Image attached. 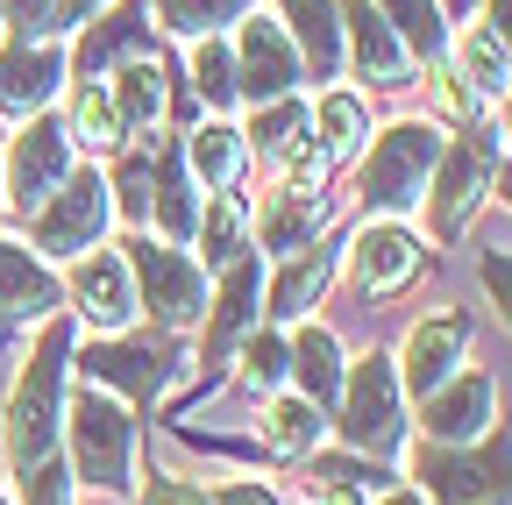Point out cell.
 Segmentation results:
<instances>
[{
	"label": "cell",
	"mask_w": 512,
	"mask_h": 505,
	"mask_svg": "<svg viewBox=\"0 0 512 505\" xmlns=\"http://www.w3.org/2000/svg\"><path fill=\"white\" fill-rule=\"evenodd\" d=\"M64 178H72V136H64V121H50V114L22 121L15 150L0 157V185H8V200H15L22 214H36Z\"/></svg>",
	"instance_id": "obj_11"
},
{
	"label": "cell",
	"mask_w": 512,
	"mask_h": 505,
	"mask_svg": "<svg viewBox=\"0 0 512 505\" xmlns=\"http://www.w3.org/2000/svg\"><path fill=\"white\" fill-rule=\"evenodd\" d=\"M178 363L185 356L171 342H93L79 356V377L100 385V392H114L121 406H150V399H164V385L178 377Z\"/></svg>",
	"instance_id": "obj_10"
},
{
	"label": "cell",
	"mask_w": 512,
	"mask_h": 505,
	"mask_svg": "<svg viewBox=\"0 0 512 505\" xmlns=\"http://www.w3.org/2000/svg\"><path fill=\"white\" fill-rule=\"evenodd\" d=\"M136 57H157L150 50V8L143 0H128V8L100 15L79 29V79H107L121 65H136Z\"/></svg>",
	"instance_id": "obj_22"
},
{
	"label": "cell",
	"mask_w": 512,
	"mask_h": 505,
	"mask_svg": "<svg viewBox=\"0 0 512 505\" xmlns=\"http://www.w3.org/2000/svg\"><path fill=\"white\" fill-rule=\"evenodd\" d=\"M441 164V129L420 114L392 121V129H377V143H363L356 157V200L370 207V221H399L427 200V178Z\"/></svg>",
	"instance_id": "obj_2"
},
{
	"label": "cell",
	"mask_w": 512,
	"mask_h": 505,
	"mask_svg": "<svg viewBox=\"0 0 512 505\" xmlns=\"http://www.w3.org/2000/svg\"><path fill=\"white\" fill-rule=\"evenodd\" d=\"M0 22L15 43H57L64 36V0H0Z\"/></svg>",
	"instance_id": "obj_38"
},
{
	"label": "cell",
	"mask_w": 512,
	"mask_h": 505,
	"mask_svg": "<svg viewBox=\"0 0 512 505\" xmlns=\"http://www.w3.org/2000/svg\"><path fill=\"white\" fill-rule=\"evenodd\" d=\"M484 29L505 43V57H512V0H484Z\"/></svg>",
	"instance_id": "obj_44"
},
{
	"label": "cell",
	"mask_w": 512,
	"mask_h": 505,
	"mask_svg": "<svg viewBox=\"0 0 512 505\" xmlns=\"http://www.w3.org/2000/svg\"><path fill=\"white\" fill-rule=\"evenodd\" d=\"M456 72H463V86H470L477 100H505V86H512V57H505V43H498L484 22H470V29L456 36Z\"/></svg>",
	"instance_id": "obj_34"
},
{
	"label": "cell",
	"mask_w": 512,
	"mask_h": 505,
	"mask_svg": "<svg viewBox=\"0 0 512 505\" xmlns=\"http://www.w3.org/2000/svg\"><path fill=\"white\" fill-rule=\"evenodd\" d=\"M484 292H491V306H498V321L512 328V257H505V249H484Z\"/></svg>",
	"instance_id": "obj_41"
},
{
	"label": "cell",
	"mask_w": 512,
	"mask_h": 505,
	"mask_svg": "<svg viewBox=\"0 0 512 505\" xmlns=\"http://www.w3.org/2000/svg\"><path fill=\"white\" fill-rule=\"evenodd\" d=\"M192 93L207 100V114H228V107H235V57H228V36L192 43Z\"/></svg>",
	"instance_id": "obj_37"
},
{
	"label": "cell",
	"mask_w": 512,
	"mask_h": 505,
	"mask_svg": "<svg viewBox=\"0 0 512 505\" xmlns=\"http://www.w3.org/2000/svg\"><path fill=\"white\" fill-rule=\"evenodd\" d=\"M57 306H64L57 271L22 235H0V328H43L57 321Z\"/></svg>",
	"instance_id": "obj_18"
},
{
	"label": "cell",
	"mask_w": 512,
	"mask_h": 505,
	"mask_svg": "<svg viewBox=\"0 0 512 505\" xmlns=\"http://www.w3.org/2000/svg\"><path fill=\"white\" fill-rule=\"evenodd\" d=\"M313 505H370L363 470H320L313 477Z\"/></svg>",
	"instance_id": "obj_40"
},
{
	"label": "cell",
	"mask_w": 512,
	"mask_h": 505,
	"mask_svg": "<svg viewBox=\"0 0 512 505\" xmlns=\"http://www.w3.org/2000/svg\"><path fill=\"white\" fill-rule=\"evenodd\" d=\"M64 370H72V328L43 321L36 356L22 363L15 392H8V463H15V477L50 463L57 441H64Z\"/></svg>",
	"instance_id": "obj_1"
},
{
	"label": "cell",
	"mask_w": 512,
	"mask_h": 505,
	"mask_svg": "<svg viewBox=\"0 0 512 505\" xmlns=\"http://www.w3.org/2000/svg\"><path fill=\"white\" fill-rule=\"evenodd\" d=\"M377 15L392 22V36L406 43L413 65H448V15H441V0H377Z\"/></svg>",
	"instance_id": "obj_30"
},
{
	"label": "cell",
	"mask_w": 512,
	"mask_h": 505,
	"mask_svg": "<svg viewBox=\"0 0 512 505\" xmlns=\"http://www.w3.org/2000/svg\"><path fill=\"white\" fill-rule=\"evenodd\" d=\"M249 150L271 157V164H285V185H306V193H320V185H328V157H320V143H313V107H306L299 93L256 107Z\"/></svg>",
	"instance_id": "obj_13"
},
{
	"label": "cell",
	"mask_w": 512,
	"mask_h": 505,
	"mask_svg": "<svg viewBox=\"0 0 512 505\" xmlns=\"http://www.w3.org/2000/svg\"><path fill=\"white\" fill-rule=\"evenodd\" d=\"M64 299H72V313L100 335V342H114L128 321H136V278H128V257L121 249H93V257H79L72 264V278H64Z\"/></svg>",
	"instance_id": "obj_14"
},
{
	"label": "cell",
	"mask_w": 512,
	"mask_h": 505,
	"mask_svg": "<svg viewBox=\"0 0 512 505\" xmlns=\"http://www.w3.org/2000/svg\"><path fill=\"white\" fill-rule=\"evenodd\" d=\"M0 207H8V185H0Z\"/></svg>",
	"instance_id": "obj_48"
},
{
	"label": "cell",
	"mask_w": 512,
	"mask_h": 505,
	"mask_svg": "<svg viewBox=\"0 0 512 505\" xmlns=\"http://www.w3.org/2000/svg\"><path fill=\"white\" fill-rule=\"evenodd\" d=\"M456 8H470V0H456Z\"/></svg>",
	"instance_id": "obj_50"
},
{
	"label": "cell",
	"mask_w": 512,
	"mask_h": 505,
	"mask_svg": "<svg viewBox=\"0 0 512 505\" xmlns=\"http://www.w3.org/2000/svg\"><path fill=\"white\" fill-rule=\"evenodd\" d=\"M150 221H157V242H192V228H200L185 150H171V143H150Z\"/></svg>",
	"instance_id": "obj_25"
},
{
	"label": "cell",
	"mask_w": 512,
	"mask_h": 505,
	"mask_svg": "<svg viewBox=\"0 0 512 505\" xmlns=\"http://www.w3.org/2000/svg\"><path fill=\"white\" fill-rule=\"evenodd\" d=\"M320 228H328V193H306V185H271L264 207L249 214V249L278 264V257H299V249H313Z\"/></svg>",
	"instance_id": "obj_16"
},
{
	"label": "cell",
	"mask_w": 512,
	"mask_h": 505,
	"mask_svg": "<svg viewBox=\"0 0 512 505\" xmlns=\"http://www.w3.org/2000/svg\"><path fill=\"white\" fill-rule=\"evenodd\" d=\"M107 228H114V185H107V171H72L29 214V249L43 264H79V257H93V249H107Z\"/></svg>",
	"instance_id": "obj_4"
},
{
	"label": "cell",
	"mask_w": 512,
	"mask_h": 505,
	"mask_svg": "<svg viewBox=\"0 0 512 505\" xmlns=\"http://www.w3.org/2000/svg\"><path fill=\"white\" fill-rule=\"evenodd\" d=\"M72 484H79V477L50 456V463H36V470L22 477V505H72Z\"/></svg>",
	"instance_id": "obj_39"
},
{
	"label": "cell",
	"mask_w": 512,
	"mask_h": 505,
	"mask_svg": "<svg viewBox=\"0 0 512 505\" xmlns=\"http://www.w3.org/2000/svg\"><path fill=\"white\" fill-rule=\"evenodd\" d=\"M100 8H107V0H64V29H86Z\"/></svg>",
	"instance_id": "obj_45"
},
{
	"label": "cell",
	"mask_w": 512,
	"mask_h": 505,
	"mask_svg": "<svg viewBox=\"0 0 512 505\" xmlns=\"http://www.w3.org/2000/svg\"><path fill=\"white\" fill-rule=\"evenodd\" d=\"M420 235L406 228V221H363L356 228V242H349V271H356V285L363 292H406L413 278H420Z\"/></svg>",
	"instance_id": "obj_20"
},
{
	"label": "cell",
	"mask_w": 512,
	"mask_h": 505,
	"mask_svg": "<svg viewBox=\"0 0 512 505\" xmlns=\"http://www.w3.org/2000/svg\"><path fill=\"white\" fill-rule=\"evenodd\" d=\"M342 8V72H356L363 86H413V57L392 36V22L377 15V0H335Z\"/></svg>",
	"instance_id": "obj_15"
},
{
	"label": "cell",
	"mask_w": 512,
	"mask_h": 505,
	"mask_svg": "<svg viewBox=\"0 0 512 505\" xmlns=\"http://www.w3.org/2000/svg\"><path fill=\"white\" fill-rule=\"evenodd\" d=\"M505 193H512V178H505Z\"/></svg>",
	"instance_id": "obj_51"
},
{
	"label": "cell",
	"mask_w": 512,
	"mask_h": 505,
	"mask_svg": "<svg viewBox=\"0 0 512 505\" xmlns=\"http://www.w3.org/2000/svg\"><path fill=\"white\" fill-rule=\"evenodd\" d=\"M136 505H214L200 484H185V477H164V470H150V484H143V498Z\"/></svg>",
	"instance_id": "obj_42"
},
{
	"label": "cell",
	"mask_w": 512,
	"mask_h": 505,
	"mask_svg": "<svg viewBox=\"0 0 512 505\" xmlns=\"http://www.w3.org/2000/svg\"><path fill=\"white\" fill-rule=\"evenodd\" d=\"M491 178H498V129L491 121H463L456 143H441V164L427 178V214H434V242H456L470 228V214L491 200Z\"/></svg>",
	"instance_id": "obj_5"
},
{
	"label": "cell",
	"mask_w": 512,
	"mask_h": 505,
	"mask_svg": "<svg viewBox=\"0 0 512 505\" xmlns=\"http://www.w3.org/2000/svg\"><path fill=\"white\" fill-rule=\"evenodd\" d=\"M64 136H72L79 150H93V157H114V150L128 143V136H121V114H114V93H107V79H79Z\"/></svg>",
	"instance_id": "obj_32"
},
{
	"label": "cell",
	"mask_w": 512,
	"mask_h": 505,
	"mask_svg": "<svg viewBox=\"0 0 512 505\" xmlns=\"http://www.w3.org/2000/svg\"><path fill=\"white\" fill-rule=\"evenodd\" d=\"M228 57H235V100H249V107L292 100V86L306 79V65H299V50H292L278 15H242Z\"/></svg>",
	"instance_id": "obj_9"
},
{
	"label": "cell",
	"mask_w": 512,
	"mask_h": 505,
	"mask_svg": "<svg viewBox=\"0 0 512 505\" xmlns=\"http://www.w3.org/2000/svg\"><path fill=\"white\" fill-rule=\"evenodd\" d=\"M192 242L207 249V264H214V271L242 264V257H249V200H242V193H207Z\"/></svg>",
	"instance_id": "obj_31"
},
{
	"label": "cell",
	"mask_w": 512,
	"mask_h": 505,
	"mask_svg": "<svg viewBox=\"0 0 512 505\" xmlns=\"http://www.w3.org/2000/svg\"><path fill=\"white\" fill-rule=\"evenodd\" d=\"M128 278H136V306H150V321L164 335L192 328L207 313V264L178 242H157V235H136L128 249Z\"/></svg>",
	"instance_id": "obj_7"
},
{
	"label": "cell",
	"mask_w": 512,
	"mask_h": 505,
	"mask_svg": "<svg viewBox=\"0 0 512 505\" xmlns=\"http://www.w3.org/2000/svg\"><path fill=\"white\" fill-rule=\"evenodd\" d=\"M278 22L299 50V65L313 86H335L342 79V8L335 0H278Z\"/></svg>",
	"instance_id": "obj_23"
},
{
	"label": "cell",
	"mask_w": 512,
	"mask_h": 505,
	"mask_svg": "<svg viewBox=\"0 0 512 505\" xmlns=\"http://www.w3.org/2000/svg\"><path fill=\"white\" fill-rule=\"evenodd\" d=\"M292 377H299V399L335 406V399H342V385H349L342 335H335V328H299V335H292Z\"/></svg>",
	"instance_id": "obj_26"
},
{
	"label": "cell",
	"mask_w": 512,
	"mask_h": 505,
	"mask_svg": "<svg viewBox=\"0 0 512 505\" xmlns=\"http://www.w3.org/2000/svg\"><path fill=\"white\" fill-rule=\"evenodd\" d=\"M242 157H249V143H242V129H228L221 114H207L200 129L185 136V171L207 185V193H235V178H242Z\"/></svg>",
	"instance_id": "obj_27"
},
{
	"label": "cell",
	"mask_w": 512,
	"mask_h": 505,
	"mask_svg": "<svg viewBox=\"0 0 512 505\" xmlns=\"http://www.w3.org/2000/svg\"><path fill=\"white\" fill-rule=\"evenodd\" d=\"M320 434H328V420H320V406H313V399L285 392V399H271V406H264V449H271V456L299 463V456H313V449H320Z\"/></svg>",
	"instance_id": "obj_33"
},
{
	"label": "cell",
	"mask_w": 512,
	"mask_h": 505,
	"mask_svg": "<svg viewBox=\"0 0 512 505\" xmlns=\"http://www.w3.org/2000/svg\"><path fill=\"white\" fill-rule=\"evenodd\" d=\"M249 8H256V0H157V22L171 36L207 43V36H228V22H242Z\"/></svg>",
	"instance_id": "obj_35"
},
{
	"label": "cell",
	"mask_w": 512,
	"mask_h": 505,
	"mask_svg": "<svg viewBox=\"0 0 512 505\" xmlns=\"http://www.w3.org/2000/svg\"><path fill=\"white\" fill-rule=\"evenodd\" d=\"M0 505H15V498H8V491H0Z\"/></svg>",
	"instance_id": "obj_49"
},
{
	"label": "cell",
	"mask_w": 512,
	"mask_h": 505,
	"mask_svg": "<svg viewBox=\"0 0 512 505\" xmlns=\"http://www.w3.org/2000/svg\"><path fill=\"white\" fill-rule=\"evenodd\" d=\"M463 342H470V321H463V313H427V321H413L406 349L392 356V363H399V392H406V399H434L448 377L463 370Z\"/></svg>",
	"instance_id": "obj_17"
},
{
	"label": "cell",
	"mask_w": 512,
	"mask_h": 505,
	"mask_svg": "<svg viewBox=\"0 0 512 505\" xmlns=\"http://www.w3.org/2000/svg\"><path fill=\"white\" fill-rule=\"evenodd\" d=\"M207 498H214V505H285V498H278L271 484H256V477H235V484H214Z\"/></svg>",
	"instance_id": "obj_43"
},
{
	"label": "cell",
	"mask_w": 512,
	"mask_h": 505,
	"mask_svg": "<svg viewBox=\"0 0 512 505\" xmlns=\"http://www.w3.org/2000/svg\"><path fill=\"white\" fill-rule=\"evenodd\" d=\"M413 491L434 505H512V441H477V449H413Z\"/></svg>",
	"instance_id": "obj_6"
},
{
	"label": "cell",
	"mask_w": 512,
	"mask_h": 505,
	"mask_svg": "<svg viewBox=\"0 0 512 505\" xmlns=\"http://www.w3.org/2000/svg\"><path fill=\"white\" fill-rule=\"evenodd\" d=\"M313 143H320V157H328V164H356L363 143H370L363 93H349V86H328V93H320V107H313Z\"/></svg>",
	"instance_id": "obj_28"
},
{
	"label": "cell",
	"mask_w": 512,
	"mask_h": 505,
	"mask_svg": "<svg viewBox=\"0 0 512 505\" xmlns=\"http://www.w3.org/2000/svg\"><path fill=\"white\" fill-rule=\"evenodd\" d=\"M491 420H498L491 370H456L434 399H420V434L434 449H477V441H491Z\"/></svg>",
	"instance_id": "obj_12"
},
{
	"label": "cell",
	"mask_w": 512,
	"mask_h": 505,
	"mask_svg": "<svg viewBox=\"0 0 512 505\" xmlns=\"http://www.w3.org/2000/svg\"><path fill=\"white\" fill-rule=\"evenodd\" d=\"M498 136H512V86H505V114H498Z\"/></svg>",
	"instance_id": "obj_47"
},
{
	"label": "cell",
	"mask_w": 512,
	"mask_h": 505,
	"mask_svg": "<svg viewBox=\"0 0 512 505\" xmlns=\"http://www.w3.org/2000/svg\"><path fill=\"white\" fill-rule=\"evenodd\" d=\"M235 356H242V385H249V392H278L285 377H292V342H285L278 328H249V335L235 342Z\"/></svg>",
	"instance_id": "obj_36"
},
{
	"label": "cell",
	"mask_w": 512,
	"mask_h": 505,
	"mask_svg": "<svg viewBox=\"0 0 512 505\" xmlns=\"http://www.w3.org/2000/svg\"><path fill=\"white\" fill-rule=\"evenodd\" d=\"M107 93H114V114H121V136H150L164 121V65H157V57L121 65L107 79Z\"/></svg>",
	"instance_id": "obj_29"
},
{
	"label": "cell",
	"mask_w": 512,
	"mask_h": 505,
	"mask_svg": "<svg viewBox=\"0 0 512 505\" xmlns=\"http://www.w3.org/2000/svg\"><path fill=\"white\" fill-rule=\"evenodd\" d=\"M370 505H427V498H420V491L406 484V491H384V498H370Z\"/></svg>",
	"instance_id": "obj_46"
},
{
	"label": "cell",
	"mask_w": 512,
	"mask_h": 505,
	"mask_svg": "<svg viewBox=\"0 0 512 505\" xmlns=\"http://www.w3.org/2000/svg\"><path fill=\"white\" fill-rule=\"evenodd\" d=\"M335 271H342V257L328 242L299 249V257H278V271L264 285V313H271V321H306V313L320 306V292L335 285Z\"/></svg>",
	"instance_id": "obj_24"
},
{
	"label": "cell",
	"mask_w": 512,
	"mask_h": 505,
	"mask_svg": "<svg viewBox=\"0 0 512 505\" xmlns=\"http://www.w3.org/2000/svg\"><path fill=\"white\" fill-rule=\"evenodd\" d=\"M406 434V392H399V363L370 349L363 363H349V385H342V441L363 456H392Z\"/></svg>",
	"instance_id": "obj_8"
},
{
	"label": "cell",
	"mask_w": 512,
	"mask_h": 505,
	"mask_svg": "<svg viewBox=\"0 0 512 505\" xmlns=\"http://www.w3.org/2000/svg\"><path fill=\"white\" fill-rule=\"evenodd\" d=\"M64 43H0V114L8 121H36L50 100H57V86H64Z\"/></svg>",
	"instance_id": "obj_19"
},
{
	"label": "cell",
	"mask_w": 512,
	"mask_h": 505,
	"mask_svg": "<svg viewBox=\"0 0 512 505\" xmlns=\"http://www.w3.org/2000/svg\"><path fill=\"white\" fill-rule=\"evenodd\" d=\"M207 306H214V313H207V363H221L249 328H264V257L249 249L242 264H228V271H221V292H214Z\"/></svg>",
	"instance_id": "obj_21"
},
{
	"label": "cell",
	"mask_w": 512,
	"mask_h": 505,
	"mask_svg": "<svg viewBox=\"0 0 512 505\" xmlns=\"http://www.w3.org/2000/svg\"><path fill=\"white\" fill-rule=\"evenodd\" d=\"M64 441H72V470L93 491H121L136 477V406H121L100 385H79V399L64 406Z\"/></svg>",
	"instance_id": "obj_3"
}]
</instances>
